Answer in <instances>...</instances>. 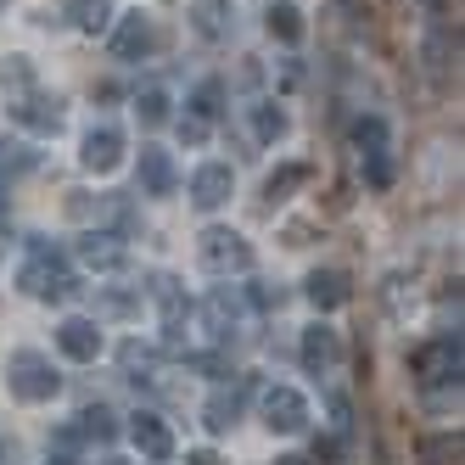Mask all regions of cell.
<instances>
[{
	"instance_id": "7a4b0ae2",
	"label": "cell",
	"mask_w": 465,
	"mask_h": 465,
	"mask_svg": "<svg viewBox=\"0 0 465 465\" xmlns=\"http://www.w3.org/2000/svg\"><path fill=\"white\" fill-rule=\"evenodd\" d=\"M6 387L12 398H23V404H51V398L62 392V376H56V364L35 348H17L6 359Z\"/></svg>"
},
{
	"instance_id": "cb8c5ba5",
	"label": "cell",
	"mask_w": 465,
	"mask_h": 465,
	"mask_svg": "<svg viewBox=\"0 0 465 465\" xmlns=\"http://www.w3.org/2000/svg\"><path fill=\"white\" fill-rule=\"evenodd\" d=\"M353 146L359 152H387V124L371 113V118H353Z\"/></svg>"
},
{
	"instance_id": "1f68e13d",
	"label": "cell",
	"mask_w": 465,
	"mask_h": 465,
	"mask_svg": "<svg viewBox=\"0 0 465 465\" xmlns=\"http://www.w3.org/2000/svg\"><path fill=\"white\" fill-rule=\"evenodd\" d=\"M275 465H309V460H303V454H281Z\"/></svg>"
},
{
	"instance_id": "9a60e30c",
	"label": "cell",
	"mask_w": 465,
	"mask_h": 465,
	"mask_svg": "<svg viewBox=\"0 0 465 465\" xmlns=\"http://www.w3.org/2000/svg\"><path fill=\"white\" fill-rule=\"evenodd\" d=\"M191 28H196L203 40H230L236 12H230V0H196V6H191Z\"/></svg>"
},
{
	"instance_id": "d6986e66",
	"label": "cell",
	"mask_w": 465,
	"mask_h": 465,
	"mask_svg": "<svg viewBox=\"0 0 465 465\" xmlns=\"http://www.w3.org/2000/svg\"><path fill=\"white\" fill-rule=\"evenodd\" d=\"M263 28H270L281 45H297V40H303V12H297L292 0H275V6L263 12Z\"/></svg>"
},
{
	"instance_id": "f546056e",
	"label": "cell",
	"mask_w": 465,
	"mask_h": 465,
	"mask_svg": "<svg viewBox=\"0 0 465 465\" xmlns=\"http://www.w3.org/2000/svg\"><path fill=\"white\" fill-rule=\"evenodd\" d=\"M180 135H185V141L196 146V141H208V124L196 118V113H185V118H180Z\"/></svg>"
},
{
	"instance_id": "277c9868",
	"label": "cell",
	"mask_w": 465,
	"mask_h": 465,
	"mask_svg": "<svg viewBox=\"0 0 465 465\" xmlns=\"http://www.w3.org/2000/svg\"><path fill=\"white\" fill-rule=\"evenodd\" d=\"M196 252H203V270H213V275H242V270H252V242L242 236V230H208Z\"/></svg>"
},
{
	"instance_id": "8fae6325",
	"label": "cell",
	"mask_w": 465,
	"mask_h": 465,
	"mask_svg": "<svg viewBox=\"0 0 465 465\" xmlns=\"http://www.w3.org/2000/svg\"><path fill=\"white\" fill-rule=\"evenodd\" d=\"M247 392H252V376L219 387L208 404H203V426H208V431H230V426H236V415H242V404H247Z\"/></svg>"
},
{
	"instance_id": "4316f807",
	"label": "cell",
	"mask_w": 465,
	"mask_h": 465,
	"mask_svg": "<svg viewBox=\"0 0 465 465\" xmlns=\"http://www.w3.org/2000/svg\"><path fill=\"white\" fill-rule=\"evenodd\" d=\"M0 84H12V90H35V68H28V56H6V62H0Z\"/></svg>"
},
{
	"instance_id": "6da1fadb",
	"label": "cell",
	"mask_w": 465,
	"mask_h": 465,
	"mask_svg": "<svg viewBox=\"0 0 465 465\" xmlns=\"http://www.w3.org/2000/svg\"><path fill=\"white\" fill-rule=\"evenodd\" d=\"M17 286H23L28 297H40V303H62V297L79 292V281H74V270H68V258L51 252V247H35V252H28V263L17 270Z\"/></svg>"
},
{
	"instance_id": "ba28073f",
	"label": "cell",
	"mask_w": 465,
	"mask_h": 465,
	"mask_svg": "<svg viewBox=\"0 0 465 465\" xmlns=\"http://www.w3.org/2000/svg\"><path fill=\"white\" fill-rule=\"evenodd\" d=\"M79 263L84 270H95V275H107V270H124V258H129V247H124V236H113V230H90V236H79Z\"/></svg>"
},
{
	"instance_id": "2e32d148",
	"label": "cell",
	"mask_w": 465,
	"mask_h": 465,
	"mask_svg": "<svg viewBox=\"0 0 465 465\" xmlns=\"http://www.w3.org/2000/svg\"><path fill=\"white\" fill-rule=\"evenodd\" d=\"M141 185H146V196H169L174 191V157L163 146H141Z\"/></svg>"
},
{
	"instance_id": "5bb4252c",
	"label": "cell",
	"mask_w": 465,
	"mask_h": 465,
	"mask_svg": "<svg viewBox=\"0 0 465 465\" xmlns=\"http://www.w3.org/2000/svg\"><path fill=\"white\" fill-rule=\"evenodd\" d=\"M303 297H309L320 314H325V309H342L348 297H353V281H348L342 270H314V275L303 281Z\"/></svg>"
},
{
	"instance_id": "52a82bcc",
	"label": "cell",
	"mask_w": 465,
	"mask_h": 465,
	"mask_svg": "<svg viewBox=\"0 0 465 465\" xmlns=\"http://www.w3.org/2000/svg\"><path fill=\"white\" fill-rule=\"evenodd\" d=\"M230 191H236V174H230V163H203V169L191 174V203L203 208V213L224 208V203H230Z\"/></svg>"
},
{
	"instance_id": "d4e9b609",
	"label": "cell",
	"mask_w": 465,
	"mask_h": 465,
	"mask_svg": "<svg viewBox=\"0 0 465 465\" xmlns=\"http://www.w3.org/2000/svg\"><path fill=\"white\" fill-rule=\"evenodd\" d=\"M135 118H141L146 129L169 124V95H163V90H141V95H135Z\"/></svg>"
},
{
	"instance_id": "30bf717a",
	"label": "cell",
	"mask_w": 465,
	"mask_h": 465,
	"mask_svg": "<svg viewBox=\"0 0 465 465\" xmlns=\"http://www.w3.org/2000/svg\"><path fill=\"white\" fill-rule=\"evenodd\" d=\"M113 51H118L124 62H135V56H152V51H157V23H152L146 12H129V17L113 28Z\"/></svg>"
},
{
	"instance_id": "7c38bea8",
	"label": "cell",
	"mask_w": 465,
	"mask_h": 465,
	"mask_svg": "<svg viewBox=\"0 0 465 465\" xmlns=\"http://www.w3.org/2000/svg\"><path fill=\"white\" fill-rule=\"evenodd\" d=\"M56 348L62 353H68V359H79V364H90L95 353H102V325H95V320H62L56 325Z\"/></svg>"
},
{
	"instance_id": "7402d4cb",
	"label": "cell",
	"mask_w": 465,
	"mask_h": 465,
	"mask_svg": "<svg viewBox=\"0 0 465 465\" xmlns=\"http://www.w3.org/2000/svg\"><path fill=\"white\" fill-rule=\"evenodd\" d=\"M252 135H258L263 146H275V141L286 135V113H281V107H270V102L252 107Z\"/></svg>"
},
{
	"instance_id": "4dcf8cb0",
	"label": "cell",
	"mask_w": 465,
	"mask_h": 465,
	"mask_svg": "<svg viewBox=\"0 0 465 465\" xmlns=\"http://www.w3.org/2000/svg\"><path fill=\"white\" fill-rule=\"evenodd\" d=\"M185 465H224L213 449H196V454H185Z\"/></svg>"
},
{
	"instance_id": "ffe728a7",
	"label": "cell",
	"mask_w": 465,
	"mask_h": 465,
	"mask_svg": "<svg viewBox=\"0 0 465 465\" xmlns=\"http://www.w3.org/2000/svg\"><path fill=\"white\" fill-rule=\"evenodd\" d=\"M74 420H79L74 431H79V438H90V443H113V438H118V420H113L107 404H84Z\"/></svg>"
},
{
	"instance_id": "e0dca14e",
	"label": "cell",
	"mask_w": 465,
	"mask_h": 465,
	"mask_svg": "<svg viewBox=\"0 0 465 465\" xmlns=\"http://www.w3.org/2000/svg\"><path fill=\"white\" fill-rule=\"evenodd\" d=\"M337 353H342V342H337V331H331V325H309L303 331V364H309V371H331Z\"/></svg>"
},
{
	"instance_id": "484cf974",
	"label": "cell",
	"mask_w": 465,
	"mask_h": 465,
	"mask_svg": "<svg viewBox=\"0 0 465 465\" xmlns=\"http://www.w3.org/2000/svg\"><path fill=\"white\" fill-rule=\"evenodd\" d=\"M118 364H124V371L141 381V376L152 371V364H157V353H152V348H141V342H124V348H118Z\"/></svg>"
},
{
	"instance_id": "5b68a950",
	"label": "cell",
	"mask_w": 465,
	"mask_h": 465,
	"mask_svg": "<svg viewBox=\"0 0 465 465\" xmlns=\"http://www.w3.org/2000/svg\"><path fill=\"white\" fill-rule=\"evenodd\" d=\"M258 410H263V426L270 431H303L309 426V398L297 387H270Z\"/></svg>"
},
{
	"instance_id": "83f0119b",
	"label": "cell",
	"mask_w": 465,
	"mask_h": 465,
	"mask_svg": "<svg viewBox=\"0 0 465 465\" xmlns=\"http://www.w3.org/2000/svg\"><path fill=\"white\" fill-rule=\"evenodd\" d=\"M364 180H371L376 191H387L392 185V157L387 152H364Z\"/></svg>"
},
{
	"instance_id": "d6a6232c",
	"label": "cell",
	"mask_w": 465,
	"mask_h": 465,
	"mask_svg": "<svg viewBox=\"0 0 465 465\" xmlns=\"http://www.w3.org/2000/svg\"><path fill=\"white\" fill-rule=\"evenodd\" d=\"M107 465H124V460H107Z\"/></svg>"
},
{
	"instance_id": "f1b7e54d",
	"label": "cell",
	"mask_w": 465,
	"mask_h": 465,
	"mask_svg": "<svg viewBox=\"0 0 465 465\" xmlns=\"http://www.w3.org/2000/svg\"><path fill=\"white\" fill-rule=\"evenodd\" d=\"M454 454H460V443L449 438V431H443V438H426V443H420V460H426V465H449Z\"/></svg>"
},
{
	"instance_id": "3957f363",
	"label": "cell",
	"mask_w": 465,
	"mask_h": 465,
	"mask_svg": "<svg viewBox=\"0 0 465 465\" xmlns=\"http://www.w3.org/2000/svg\"><path fill=\"white\" fill-rule=\"evenodd\" d=\"M415 381L420 387H454L460 381V331L454 337H431L426 348H415Z\"/></svg>"
},
{
	"instance_id": "9c48e42d",
	"label": "cell",
	"mask_w": 465,
	"mask_h": 465,
	"mask_svg": "<svg viewBox=\"0 0 465 465\" xmlns=\"http://www.w3.org/2000/svg\"><path fill=\"white\" fill-rule=\"evenodd\" d=\"M79 163H84L90 174H113L118 163H124V135H118L113 124L90 129V135H84V146H79Z\"/></svg>"
},
{
	"instance_id": "ac0fdd59",
	"label": "cell",
	"mask_w": 465,
	"mask_h": 465,
	"mask_svg": "<svg viewBox=\"0 0 465 465\" xmlns=\"http://www.w3.org/2000/svg\"><path fill=\"white\" fill-rule=\"evenodd\" d=\"M314 180V163H281V169L270 174V180H263V203H286V196L297 191V185H309Z\"/></svg>"
},
{
	"instance_id": "8992f818",
	"label": "cell",
	"mask_w": 465,
	"mask_h": 465,
	"mask_svg": "<svg viewBox=\"0 0 465 465\" xmlns=\"http://www.w3.org/2000/svg\"><path fill=\"white\" fill-rule=\"evenodd\" d=\"M6 107H12V118H17L23 129H35V135H56V129H62V102H56V95L17 90Z\"/></svg>"
},
{
	"instance_id": "44dd1931",
	"label": "cell",
	"mask_w": 465,
	"mask_h": 465,
	"mask_svg": "<svg viewBox=\"0 0 465 465\" xmlns=\"http://www.w3.org/2000/svg\"><path fill=\"white\" fill-rule=\"evenodd\" d=\"M68 17L84 28V35H102L113 23V0H68Z\"/></svg>"
},
{
	"instance_id": "4fadbf2b",
	"label": "cell",
	"mask_w": 465,
	"mask_h": 465,
	"mask_svg": "<svg viewBox=\"0 0 465 465\" xmlns=\"http://www.w3.org/2000/svg\"><path fill=\"white\" fill-rule=\"evenodd\" d=\"M129 438H135V449L146 454V460H174V431L163 426L152 410H141V415H129Z\"/></svg>"
},
{
	"instance_id": "603a6c76",
	"label": "cell",
	"mask_w": 465,
	"mask_h": 465,
	"mask_svg": "<svg viewBox=\"0 0 465 465\" xmlns=\"http://www.w3.org/2000/svg\"><path fill=\"white\" fill-rule=\"evenodd\" d=\"M191 113L203 118V124H208V118H219V113H224V84H219V79L196 84V95H191Z\"/></svg>"
}]
</instances>
